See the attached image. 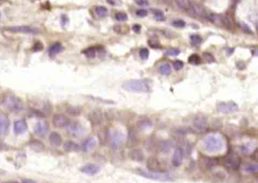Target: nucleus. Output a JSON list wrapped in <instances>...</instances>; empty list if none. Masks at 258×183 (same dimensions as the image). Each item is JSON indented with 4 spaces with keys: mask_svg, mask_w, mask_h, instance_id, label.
<instances>
[{
    "mask_svg": "<svg viewBox=\"0 0 258 183\" xmlns=\"http://www.w3.org/2000/svg\"><path fill=\"white\" fill-rule=\"evenodd\" d=\"M202 147L207 153L217 154L223 151L225 145L224 142L220 136L216 135H210L203 138Z\"/></svg>",
    "mask_w": 258,
    "mask_h": 183,
    "instance_id": "nucleus-1",
    "label": "nucleus"
},
{
    "mask_svg": "<svg viewBox=\"0 0 258 183\" xmlns=\"http://www.w3.org/2000/svg\"><path fill=\"white\" fill-rule=\"evenodd\" d=\"M125 90L132 92H149L151 91V84L147 80H131L123 84Z\"/></svg>",
    "mask_w": 258,
    "mask_h": 183,
    "instance_id": "nucleus-2",
    "label": "nucleus"
},
{
    "mask_svg": "<svg viewBox=\"0 0 258 183\" xmlns=\"http://www.w3.org/2000/svg\"><path fill=\"white\" fill-rule=\"evenodd\" d=\"M138 173L146 179L159 181V182H172L174 180V177L172 175L167 172H161V171L154 172V171L139 169Z\"/></svg>",
    "mask_w": 258,
    "mask_h": 183,
    "instance_id": "nucleus-3",
    "label": "nucleus"
},
{
    "mask_svg": "<svg viewBox=\"0 0 258 183\" xmlns=\"http://www.w3.org/2000/svg\"><path fill=\"white\" fill-rule=\"evenodd\" d=\"M109 145L113 148H118L125 143V134L118 129H112L107 134Z\"/></svg>",
    "mask_w": 258,
    "mask_h": 183,
    "instance_id": "nucleus-4",
    "label": "nucleus"
},
{
    "mask_svg": "<svg viewBox=\"0 0 258 183\" xmlns=\"http://www.w3.org/2000/svg\"><path fill=\"white\" fill-rule=\"evenodd\" d=\"M209 128L208 121L207 117L203 114H197L193 120L192 129L197 133H203L207 131Z\"/></svg>",
    "mask_w": 258,
    "mask_h": 183,
    "instance_id": "nucleus-5",
    "label": "nucleus"
},
{
    "mask_svg": "<svg viewBox=\"0 0 258 183\" xmlns=\"http://www.w3.org/2000/svg\"><path fill=\"white\" fill-rule=\"evenodd\" d=\"M4 104L11 112L19 113L24 109L23 103L18 98L14 95H9L4 101Z\"/></svg>",
    "mask_w": 258,
    "mask_h": 183,
    "instance_id": "nucleus-6",
    "label": "nucleus"
},
{
    "mask_svg": "<svg viewBox=\"0 0 258 183\" xmlns=\"http://www.w3.org/2000/svg\"><path fill=\"white\" fill-rule=\"evenodd\" d=\"M208 20L212 22L213 24H216L219 27H226L227 29H230L232 27L231 22L229 19L226 15L221 14H215V13H211L207 16Z\"/></svg>",
    "mask_w": 258,
    "mask_h": 183,
    "instance_id": "nucleus-7",
    "label": "nucleus"
},
{
    "mask_svg": "<svg viewBox=\"0 0 258 183\" xmlns=\"http://www.w3.org/2000/svg\"><path fill=\"white\" fill-rule=\"evenodd\" d=\"M241 159L236 154H229L223 159V164L225 167L229 170H237L239 168Z\"/></svg>",
    "mask_w": 258,
    "mask_h": 183,
    "instance_id": "nucleus-8",
    "label": "nucleus"
},
{
    "mask_svg": "<svg viewBox=\"0 0 258 183\" xmlns=\"http://www.w3.org/2000/svg\"><path fill=\"white\" fill-rule=\"evenodd\" d=\"M217 110L223 114H229L237 112L238 111V106L236 102L233 101L229 102H223L217 104Z\"/></svg>",
    "mask_w": 258,
    "mask_h": 183,
    "instance_id": "nucleus-9",
    "label": "nucleus"
},
{
    "mask_svg": "<svg viewBox=\"0 0 258 183\" xmlns=\"http://www.w3.org/2000/svg\"><path fill=\"white\" fill-rule=\"evenodd\" d=\"M191 15L195 18H204L207 17L206 11L204 9L203 6H201L198 3L191 1L190 6H189V10Z\"/></svg>",
    "mask_w": 258,
    "mask_h": 183,
    "instance_id": "nucleus-10",
    "label": "nucleus"
},
{
    "mask_svg": "<svg viewBox=\"0 0 258 183\" xmlns=\"http://www.w3.org/2000/svg\"><path fill=\"white\" fill-rule=\"evenodd\" d=\"M67 131L72 136H79L84 132V128L80 123L71 121L66 127Z\"/></svg>",
    "mask_w": 258,
    "mask_h": 183,
    "instance_id": "nucleus-11",
    "label": "nucleus"
},
{
    "mask_svg": "<svg viewBox=\"0 0 258 183\" xmlns=\"http://www.w3.org/2000/svg\"><path fill=\"white\" fill-rule=\"evenodd\" d=\"M52 122H53V124L56 127L63 128V127H66L69 124V123L71 122V120H70V119L68 117H66L64 114H58L54 115Z\"/></svg>",
    "mask_w": 258,
    "mask_h": 183,
    "instance_id": "nucleus-12",
    "label": "nucleus"
},
{
    "mask_svg": "<svg viewBox=\"0 0 258 183\" xmlns=\"http://www.w3.org/2000/svg\"><path fill=\"white\" fill-rule=\"evenodd\" d=\"M100 169L101 167L99 165L94 164V163H87L81 168L80 170L83 173L89 175V176H95L99 173Z\"/></svg>",
    "mask_w": 258,
    "mask_h": 183,
    "instance_id": "nucleus-13",
    "label": "nucleus"
},
{
    "mask_svg": "<svg viewBox=\"0 0 258 183\" xmlns=\"http://www.w3.org/2000/svg\"><path fill=\"white\" fill-rule=\"evenodd\" d=\"M183 157L184 153L182 151V148L179 147V148H176L174 151V155L172 157V164L174 165L175 167H179L182 165V161H183Z\"/></svg>",
    "mask_w": 258,
    "mask_h": 183,
    "instance_id": "nucleus-14",
    "label": "nucleus"
},
{
    "mask_svg": "<svg viewBox=\"0 0 258 183\" xmlns=\"http://www.w3.org/2000/svg\"><path fill=\"white\" fill-rule=\"evenodd\" d=\"M89 120L93 125H99L103 122L104 115L99 110H94L89 114Z\"/></svg>",
    "mask_w": 258,
    "mask_h": 183,
    "instance_id": "nucleus-15",
    "label": "nucleus"
},
{
    "mask_svg": "<svg viewBox=\"0 0 258 183\" xmlns=\"http://www.w3.org/2000/svg\"><path fill=\"white\" fill-rule=\"evenodd\" d=\"M49 126L46 121H40L34 127V132L40 137H44L48 132Z\"/></svg>",
    "mask_w": 258,
    "mask_h": 183,
    "instance_id": "nucleus-16",
    "label": "nucleus"
},
{
    "mask_svg": "<svg viewBox=\"0 0 258 183\" xmlns=\"http://www.w3.org/2000/svg\"><path fill=\"white\" fill-rule=\"evenodd\" d=\"M129 158H130L132 161H135V162H142V161H143V160H144L145 155L143 150L138 148H132V149L129 151Z\"/></svg>",
    "mask_w": 258,
    "mask_h": 183,
    "instance_id": "nucleus-17",
    "label": "nucleus"
},
{
    "mask_svg": "<svg viewBox=\"0 0 258 183\" xmlns=\"http://www.w3.org/2000/svg\"><path fill=\"white\" fill-rule=\"evenodd\" d=\"M10 121L5 114H0V135H6L9 132Z\"/></svg>",
    "mask_w": 258,
    "mask_h": 183,
    "instance_id": "nucleus-18",
    "label": "nucleus"
},
{
    "mask_svg": "<svg viewBox=\"0 0 258 183\" xmlns=\"http://www.w3.org/2000/svg\"><path fill=\"white\" fill-rule=\"evenodd\" d=\"M28 127L25 120H18L14 123V132L16 135H21L27 132Z\"/></svg>",
    "mask_w": 258,
    "mask_h": 183,
    "instance_id": "nucleus-19",
    "label": "nucleus"
},
{
    "mask_svg": "<svg viewBox=\"0 0 258 183\" xmlns=\"http://www.w3.org/2000/svg\"><path fill=\"white\" fill-rule=\"evenodd\" d=\"M97 145V141L94 137H89L83 142L82 148L85 152H90Z\"/></svg>",
    "mask_w": 258,
    "mask_h": 183,
    "instance_id": "nucleus-20",
    "label": "nucleus"
},
{
    "mask_svg": "<svg viewBox=\"0 0 258 183\" xmlns=\"http://www.w3.org/2000/svg\"><path fill=\"white\" fill-rule=\"evenodd\" d=\"M8 30L14 33H36L37 30L28 27V26H15V27H9Z\"/></svg>",
    "mask_w": 258,
    "mask_h": 183,
    "instance_id": "nucleus-21",
    "label": "nucleus"
},
{
    "mask_svg": "<svg viewBox=\"0 0 258 183\" xmlns=\"http://www.w3.org/2000/svg\"><path fill=\"white\" fill-rule=\"evenodd\" d=\"M147 166H148V170L150 171L158 172L161 170V163L155 158H151L148 159V161H147Z\"/></svg>",
    "mask_w": 258,
    "mask_h": 183,
    "instance_id": "nucleus-22",
    "label": "nucleus"
},
{
    "mask_svg": "<svg viewBox=\"0 0 258 183\" xmlns=\"http://www.w3.org/2000/svg\"><path fill=\"white\" fill-rule=\"evenodd\" d=\"M173 146H174V144L170 140H162V141H160L157 145L158 149L164 154L170 152V151L172 149Z\"/></svg>",
    "mask_w": 258,
    "mask_h": 183,
    "instance_id": "nucleus-23",
    "label": "nucleus"
},
{
    "mask_svg": "<svg viewBox=\"0 0 258 183\" xmlns=\"http://www.w3.org/2000/svg\"><path fill=\"white\" fill-rule=\"evenodd\" d=\"M217 163H218V161H217L216 158L204 157L201 159V165L207 169L215 167L217 165Z\"/></svg>",
    "mask_w": 258,
    "mask_h": 183,
    "instance_id": "nucleus-24",
    "label": "nucleus"
},
{
    "mask_svg": "<svg viewBox=\"0 0 258 183\" xmlns=\"http://www.w3.org/2000/svg\"><path fill=\"white\" fill-rule=\"evenodd\" d=\"M50 143L52 145L55 147H59L62 143V138L59 133L56 132H52L50 133L49 137Z\"/></svg>",
    "mask_w": 258,
    "mask_h": 183,
    "instance_id": "nucleus-25",
    "label": "nucleus"
},
{
    "mask_svg": "<svg viewBox=\"0 0 258 183\" xmlns=\"http://www.w3.org/2000/svg\"><path fill=\"white\" fill-rule=\"evenodd\" d=\"M29 145H30L31 149L33 150L36 152H42L45 150L44 144L39 140H32V141H30Z\"/></svg>",
    "mask_w": 258,
    "mask_h": 183,
    "instance_id": "nucleus-26",
    "label": "nucleus"
},
{
    "mask_svg": "<svg viewBox=\"0 0 258 183\" xmlns=\"http://www.w3.org/2000/svg\"><path fill=\"white\" fill-rule=\"evenodd\" d=\"M137 127L141 130H147L152 127V122L151 120L147 118L141 119L137 122Z\"/></svg>",
    "mask_w": 258,
    "mask_h": 183,
    "instance_id": "nucleus-27",
    "label": "nucleus"
},
{
    "mask_svg": "<svg viewBox=\"0 0 258 183\" xmlns=\"http://www.w3.org/2000/svg\"><path fill=\"white\" fill-rule=\"evenodd\" d=\"M64 148L67 151H78L80 149V147L78 144L72 141H67L64 144Z\"/></svg>",
    "mask_w": 258,
    "mask_h": 183,
    "instance_id": "nucleus-28",
    "label": "nucleus"
},
{
    "mask_svg": "<svg viewBox=\"0 0 258 183\" xmlns=\"http://www.w3.org/2000/svg\"><path fill=\"white\" fill-rule=\"evenodd\" d=\"M244 170L249 174H256L258 171V166L257 163H246L244 165Z\"/></svg>",
    "mask_w": 258,
    "mask_h": 183,
    "instance_id": "nucleus-29",
    "label": "nucleus"
},
{
    "mask_svg": "<svg viewBox=\"0 0 258 183\" xmlns=\"http://www.w3.org/2000/svg\"><path fill=\"white\" fill-rule=\"evenodd\" d=\"M240 148H241V151L242 154H250L254 151V148H255V144L254 142H248L241 145Z\"/></svg>",
    "mask_w": 258,
    "mask_h": 183,
    "instance_id": "nucleus-30",
    "label": "nucleus"
},
{
    "mask_svg": "<svg viewBox=\"0 0 258 183\" xmlns=\"http://www.w3.org/2000/svg\"><path fill=\"white\" fill-rule=\"evenodd\" d=\"M63 49V47L60 43H55L52 45L50 49H49V53L50 56H54V55H58L59 52H61Z\"/></svg>",
    "mask_w": 258,
    "mask_h": 183,
    "instance_id": "nucleus-31",
    "label": "nucleus"
},
{
    "mask_svg": "<svg viewBox=\"0 0 258 183\" xmlns=\"http://www.w3.org/2000/svg\"><path fill=\"white\" fill-rule=\"evenodd\" d=\"M128 142L130 143L131 145H136L137 142H138L137 134H136V132H135V130H133V129H132V130H130V132H129Z\"/></svg>",
    "mask_w": 258,
    "mask_h": 183,
    "instance_id": "nucleus-32",
    "label": "nucleus"
},
{
    "mask_svg": "<svg viewBox=\"0 0 258 183\" xmlns=\"http://www.w3.org/2000/svg\"><path fill=\"white\" fill-rule=\"evenodd\" d=\"M151 12L154 14V18L158 21H163L165 19V15H164V12L160 9H151Z\"/></svg>",
    "mask_w": 258,
    "mask_h": 183,
    "instance_id": "nucleus-33",
    "label": "nucleus"
},
{
    "mask_svg": "<svg viewBox=\"0 0 258 183\" xmlns=\"http://www.w3.org/2000/svg\"><path fill=\"white\" fill-rule=\"evenodd\" d=\"M66 111L68 114L71 116H78L80 114L81 109L78 107H74V106H69L67 107Z\"/></svg>",
    "mask_w": 258,
    "mask_h": 183,
    "instance_id": "nucleus-34",
    "label": "nucleus"
},
{
    "mask_svg": "<svg viewBox=\"0 0 258 183\" xmlns=\"http://www.w3.org/2000/svg\"><path fill=\"white\" fill-rule=\"evenodd\" d=\"M176 3L179 8L183 10H189V6H190V0H175Z\"/></svg>",
    "mask_w": 258,
    "mask_h": 183,
    "instance_id": "nucleus-35",
    "label": "nucleus"
},
{
    "mask_svg": "<svg viewBox=\"0 0 258 183\" xmlns=\"http://www.w3.org/2000/svg\"><path fill=\"white\" fill-rule=\"evenodd\" d=\"M188 61H189V63L190 64L198 65L201 63V59L199 55L194 54V55H192L190 57H189Z\"/></svg>",
    "mask_w": 258,
    "mask_h": 183,
    "instance_id": "nucleus-36",
    "label": "nucleus"
},
{
    "mask_svg": "<svg viewBox=\"0 0 258 183\" xmlns=\"http://www.w3.org/2000/svg\"><path fill=\"white\" fill-rule=\"evenodd\" d=\"M159 71L161 74L168 76L171 73V68L169 64H164L160 67Z\"/></svg>",
    "mask_w": 258,
    "mask_h": 183,
    "instance_id": "nucleus-37",
    "label": "nucleus"
},
{
    "mask_svg": "<svg viewBox=\"0 0 258 183\" xmlns=\"http://www.w3.org/2000/svg\"><path fill=\"white\" fill-rule=\"evenodd\" d=\"M191 42L194 45H199L202 42V38L199 35L196 34H193L190 37Z\"/></svg>",
    "mask_w": 258,
    "mask_h": 183,
    "instance_id": "nucleus-38",
    "label": "nucleus"
},
{
    "mask_svg": "<svg viewBox=\"0 0 258 183\" xmlns=\"http://www.w3.org/2000/svg\"><path fill=\"white\" fill-rule=\"evenodd\" d=\"M238 26H239L240 28L241 29L244 33L248 34H253V31L251 30V29L250 28L248 24H246L245 23L242 22V21H239L238 22Z\"/></svg>",
    "mask_w": 258,
    "mask_h": 183,
    "instance_id": "nucleus-39",
    "label": "nucleus"
},
{
    "mask_svg": "<svg viewBox=\"0 0 258 183\" xmlns=\"http://www.w3.org/2000/svg\"><path fill=\"white\" fill-rule=\"evenodd\" d=\"M96 13L99 17H104L108 13V9L104 6H97L96 8Z\"/></svg>",
    "mask_w": 258,
    "mask_h": 183,
    "instance_id": "nucleus-40",
    "label": "nucleus"
},
{
    "mask_svg": "<svg viewBox=\"0 0 258 183\" xmlns=\"http://www.w3.org/2000/svg\"><path fill=\"white\" fill-rule=\"evenodd\" d=\"M84 54L89 58H94L96 55V50L93 47H91V48L86 49L84 51Z\"/></svg>",
    "mask_w": 258,
    "mask_h": 183,
    "instance_id": "nucleus-41",
    "label": "nucleus"
},
{
    "mask_svg": "<svg viewBox=\"0 0 258 183\" xmlns=\"http://www.w3.org/2000/svg\"><path fill=\"white\" fill-rule=\"evenodd\" d=\"M115 18L117 21H125L128 19V16L124 12H117L115 14Z\"/></svg>",
    "mask_w": 258,
    "mask_h": 183,
    "instance_id": "nucleus-42",
    "label": "nucleus"
},
{
    "mask_svg": "<svg viewBox=\"0 0 258 183\" xmlns=\"http://www.w3.org/2000/svg\"><path fill=\"white\" fill-rule=\"evenodd\" d=\"M166 54L167 55H170V56H177L178 55L180 54V50L176 48H171L166 52Z\"/></svg>",
    "mask_w": 258,
    "mask_h": 183,
    "instance_id": "nucleus-43",
    "label": "nucleus"
},
{
    "mask_svg": "<svg viewBox=\"0 0 258 183\" xmlns=\"http://www.w3.org/2000/svg\"><path fill=\"white\" fill-rule=\"evenodd\" d=\"M203 58L207 62H208V63H212V62L215 61V58L214 57H213V55H212V54L209 53V52H205V53L203 54Z\"/></svg>",
    "mask_w": 258,
    "mask_h": 183,
    "instance_id": "nucleus-44",
    "label": "nucleus"
},
{
    "mask_svg": "<svg viewBox=\"0 0 258 183\" xmlns=\"http://www.w3.org/2000/svg\"><path fill=\"white\" fill-rule=\"evenodd\" d=\"M149 55V51L147 49H143L139 52V56L143 60H147Z\"/></svg>",
    "mask_w": 258,
    "mask_h": 183,
    "instance_id": "nucleus-45",
    "label": "nucleus"
},
{
    "mask_svg": "<svg viewBox=\"0 0 258 183\" xmlns=\"http://www.w3.org/2000/svg\"><path fill=\"white\" fill-rule=\"evenodd\" d=\"M172 25L174 26V27H177V28H182V27H184L186 26V23L185 21L182 20H176L173 22Z\"/></svg>",
    "mask_w": 258,
    "mask_h": 183,
    "instance_id": "nucleus-46",
    "label": "nucleus"
},
{
    "mask_svg": "<svg viewBox=\"0 0 258 183\" xmlns=\"http://www.w3.org/2000/svg\"><path fill=\"white\" fill-rule=\"evenodd\" d=\"M174 68L176 70V71H179V70L182 69L184 66L183 62L182 61H179V60H177V61L174 62Z\"/></svg>",
    "mask_w": 258,
    "mask_h": 183,
    "instance_id": "nucleus-47",
    "label": "nucleus"
},
{
    "mask_svg": "<svg viewBox=\"0 0 258 183\" xmlns=\"http://www.w3.org/2000/svg\"><path fill=\"white\" fill-rule=\"evenodd\" d=\"M148 43L152 49H159L161 47V45L157 40H148Z\"/></svg>",
    "mask_w": 258,
    "mask_h": 183,
    "instance_id": "nucleus-48",
    "label": "nucleus"
},
{
    "mask_svg": "<svg viewBox=\"0 0 258 183\" xmlns=\"http://www.w3.org/2000/svg\"><path fill=\"white\" fill-rule=\"evenodd\" d=\"M135 14L139 18H144L148 14V11L145 10V9H139V10L136 11Z\"/></svg>",
    "mask_w": 258,
    "mask_h": 183,
    "instance_id": "nucleus-49",
    "label": "nucleus"
},
{
    "mask_svg": "<svg viewBox=\"0 0 258 183\" xmlns=\"http://www.w3.org/2000/svg\"><path fill=\"white\" fill-rule=\"evenodd\" d=\"M236 67L238 70H244L245 69L246 64L243 61H238L237 64H236Z\"/></svg>",
    "mask_w": 258,
    "mask_h": 183,
    "instance_id": "nucleus-50",
    "label": "nucleus"
},
{
    "mask_svg": "<svg viewBox=\"0 0 258 183\" xmlns=\"http://www.w3.org/2000/svg\"><path fill=\"white\" fill-rule=\"evenodd\" d=\"M136 3L140 6H148V5L147 0H136Z\"/></svg>",
    "mask_w": 258,
    "mask_h": 183,
    "instance_id": "nucleus-51",
    "label": "nucleus"
},
{
    "mask_svg": "<svg viewBox=\"0 0 258 183\" xmlns=\"http://www.w3.org/2000/svg\"><path fill=\"white\" fill-rule=\"evenodd\" d=\"M141 30V26L139 25V24H135L133 27V30L134 31L135 33H139Z\"/></svg>",
    "mask_w": 258,
    "mask_h": 183,
    "instance_id": "nucleus-52",
    "label": "nucleus"
},
{
    "mask_svg": "<svg viewBox=\"0 0 258 183\" xmlns=\"http://www.w3.org/2000/svg\"><path fill=\"white\" fill-rule=\"evenodd\" d=\"M23 183H36V182L31 179H25V180H23Z\"/></svg>",
    "mask_w": 258,
    "mask_h": 183,
    "instance_id": "nucleus-53",
    "label": "nucleus"
},
{
    "mask_svg": "<svg viewBox=\"0 0 258 183\" xmlns=\"http://www.w3.org/2000/svg\"><path fill=\"white\" fill-rule=\"evenodd\" d=\"M0 18H1V14H0Z\"/></svg>",
    "mask_w": 258,
    "mask_h": 183,
    "instance_id": "nucleus-54",
    "label": "nucleus"
},
{
    "mask_svg": "<svg viewBox=\"0 0 258 183\" xmlns=\"http://www.w3.org/2000/svg\"><path fill=\"white\" fill-rule=\"evenodd\" d=\"M1 1H2V0H0V2H1Z\"/></svg>",
    "mask_w": 258,
    "mask_h": 183,
    "instance_id": "nucleus-55",
    "label": "nucleus"
}]
</instances>
